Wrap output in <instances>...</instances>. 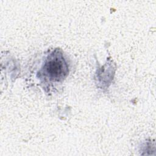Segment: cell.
I'll use <instances>...</instances> for the list:
<instances>
[{"label": "cell", "instance_id": "cell-1", "mask_svg": "<svg viewBox=\"0 0 156 156\" xmlns=\"http://www.w3.org/2000/svg\"><path fill=\"white\" fill-rule=\"evenodd\" d=\"M44 71L50 80L59 81L67 76L68 66L61 54H52L44 65Z\"/></svg>", "mask_w": 156, "mask_h": 156}]
</instances>
